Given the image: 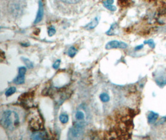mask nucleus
<instances>
[{
	"instance_id": "12",
	"label": "nucleus",
	"mask_w": 166,
	"mask_h": 140,
	"mask_svg": "<svg viewBox=\"0 0 166 140\" xmlns=\"http://www.w3.org/2000/svg\"><path fill=\"white\" fill-rule=\"evenodd\" d=\"M21 59L23 60V61L24 62V64L26 65V67L29 69H32L34 67V64H33L32 62L28 59L27 58H25V57H21Z\"/></svg>"
},
{
	"instance_id": "21",
	"label": "nucleus",
	"mask_w": 166,
	"mask_h": 140,
	"mask_svg": "<svg viewBox=\"0 0 166 140\" xmlns=\"http://www.w3.org/2000/svg\"><path fill=\"white\" fill-rule=\"evenodd\" d=\"M60 62H61V61L60 59L57 60L53 64V66H52L53 68L54 69H58V67H59L60 65Z\"/></svg>"
},
{
	"instance_id": "11",
	"label": "nucleus",
	"mask_w": 166,
	"mask_h": 140,
	"mask_svg": "<svg viewBox=\"0 0 166 140\" xmlns=\"http://www.w3.org/2000/svg\"><path fill=\"white\" fill-rule=\"evenodd\" d=\"M32 138L34 139H43L46 138V134L44 132H39L32 135Z\"/></svg>"
},
{
	"instance_id": "23",
	"label": "nucleus",
	"mask_w": 166,
	"mask_h": 140,
	"mask_svg": "<svg viewBox=\"0 0 166 140\" xmlns=\"http://www.w3.org/2000/svg\"><path fill=\"white\" fill-rule=\"evenodd\" d=\"M142 48H143V45H139V46H138L135 47V50H141Z\"/></svg>"
},
{
	"instance_id": "9",
	"label": "nucleus",
	"mask_w": 166,
	"mask_h": 140,
	"mask_svg": "<svg viewBox=\"0 0 166 140\" xmlns=\"http://www.w3.org/2000/svg\"><path fill=\"white\" fill-rule=\"evenodd\" d=\"M118 31V25L117 23H114L112 25L110 29L106 32L108 36H114L116 35Z\"/></svg>"
},
{
	"instance_id": "4",
	"label": "nucleus",
	"mask_w": 166,
	"mask_h": 140,
	"mask_svg": "<svg viewBox=\"0 0 166 140\" xmlns=\"http://www.w3.org/2000/svg\"><path fill=\"white\" fill-rule=\"evenodd\" d=\"M128 47V44L124 42L118 40H112L106 44L105 49L110 50L112 49H126Z\"/></svg>"
},
{
	"instance_id": "20",
	"label": "nucleus",
	"mask_w": 166,
	"mask_h": 140,
	"mask_svg": "<svg viewBox=\"0 0 166 140\" xmlns=\"http://www.w3.org/2000/svg\"><path fill=\"white\" fill-rule=\"evenodd\" d=\"M55 33H56V30H55V29L53 27H51L49 29V30H48V35L50 37L53 36Z\"/></svg>"
},
{
	"instance_id": "13",
	"label": "nucleus",
	"mask_w": 166,
	"mask_h": 140,
	"mask_svg": "<svg viewBox=\"0 0 166 140\" xmlns=\"http://www.w3.org/2000/svg\"><path fill=\"white\" fill-rule=\"evenodd\" d=\"M77 53V50L76 48H75L74 47H71L68 50L67 54L69 57H74L76 54Z\"/></svg>"
},
{
	"instance_id": "7",
	"label": "nucleus",
	"mask_w": 166,
	"mask_h": 140,
	"mask_svg": "<svg viewBox=\"0 0 166 140\" xmlns=\"http://www.w3.org/2000/svg\"><path fill=\"white\" fill-rule=\"evenodd\" d=\"M44 9L43 3L41 0H40V1H39L38 11V13H37V16L35 19V21L34 22V23L35 24L39 23V22L42 21L43 16H44Z\"/></svg>"
},
{
	"instance_id": "19",
	"label": "nucleus",
	"mask_w": 166,
	"mask_h": 140,
	"mask_svg": "<svg viewBox=\"0 0 166 140\" xmlns=\"http://www.w3.org/2000/svg\"><path fill=\"white\" fill-rule=\"evenodd\" d=\"M144 44H148L151 48H152V49H154V47H155V46H156V44H155L154 40L153 39H149V40H145V41L144 42Z\"/></svg>"
},
{
	"instance_id": "3",
	"label": "nucleus",
	"mask_w": 166,
	"mask_h": 140,
	"mask_svg": "<svg viewBox=\"0 0 166 140\" xmlns=\"http://www.w3.org/2000/svg\"><path fill=\"white\" fill-rule=\"evenodd\" d=\"M84 129V125L75 123L74 125L69 130L68 138L71 139L81 138L83 135Z\"/></svg>"
},
{
	"instance_id": "24",
	"label": "nucleus",
	"mask_w": 166,
	"mask_h": 140,
	"mask_svg": "<svg viewBox=\"0 0 166 140\" xmlns=\"http://www.w3.org/2000/svg\"><path fill=\"white\" fill-rule=\"evenodd\" d=\"M107 3H108L110 5H112L113 2H114V0H106L105 1Z\"/></svg>"
},
{
	"instance_id": "6",
	"label": "nucleus",
	"mask_w": 166,
	"mask_h": 140,
	"mask_svg": "<svg viewBox=\"0 0 166 140\" xmlns=\"http://www.w3.org/2000/svg\"><path fill=\"white\" fill-rule=\"evenodd\" d=\"M26 68L25 67H21L19 69V73L16 77V78L14 79V82L17 85L23 84L24 83L25 80V73H26Z\"/></svg>"
},
{
	"instance_id": "5",
	"label": "nucleus",
	"mask_w": 166,
	"mask_h": 140,
	"mask_svg": "<svg viewBox=\"0 0 166 140\" xmlns=\"http://www.w3.org/2000/svg\"><path fill=\"white\" fill-rule=\"evenodd\" d=\"M155 81L159 86L161 87L166 85V71H161L156 73L155 77Z\"/></svg>"
},
{
	"instance_id": "14",
	"label": "nucleus",
	"mask_w": 166,
	"mask_h": 140,
	"mask_svg": "<svg viewBox=\"0 0 166 140\" xmlns=\"http://www.w3.org/2000/svg\"><path fill=\"white\" fill-rule=\"evenodd\" d=\"M16 92V87H11L9 88L6 91L5 95H6V96L9 97V96H11V95H12L13 94H14Z\"/></svg>"
},
{
	"instance_id": "17",
	"label": "nucleus",
	"mask_w": 166,
	"mask_h": 140,
	"mask_svg": "<svg viewBox=\"0 0 166 140\" xmlns=\"http://www.w3.org/2000/svg\"><path fill=\"white\" fill-rule=\"evenodd\" d=\"M59 120L62 123L65 124L68 122L69 116L67 115H66V114H61L59 116Z\"/></svg>"
},
{
	"instance_id": "15",
	"label": "nucleus",
	"mask_w": 166,
	"mask_h": 140,
	"mask_svg": "<svg viewBox=\"0 0 166 140\" xmlns=\"http://www.w3.org/2000/svg\"><path fill=\"white\" fill-rule=\"evenodd\" d=\"M99 98L101 102H108L110 100V97L109 95L107 94H101L100 95H99Z\"/></svg>"
},
{
	"instance_id": "8",
	"label": "nucleus",
	"mask_w": 166,
	"mask_h": 140,
	"mask_svg": "<svg viewBox=\"0 0 166 140\" xmlns=\"http://www.w3.org/2000/svg\"><path fill=\"white\" fill-rule=\"evenodd\" d=\"M159 117V114L154 112H150L147 115V121L149 124H154L156 123Z\"/></svg>"
},
{
	"instance_id": "18",
	"label": "nucleus",
	"mask_w": 166,
	"mask_h": 140,
	"mask_svg": "<svg viewBox=\"0 0 166 140\" xmlns=\"http://www.w3.org/2000/svg\"><path fill=\"white\" fill-rule=\"evenodd\" d=\"M61 1H62L66 4L69 5H75L77 4L80 1V0H60Z\"/></svg>"
},
{
	"instance_id": "10",
	"label": "nucleus",
	"mask_w": 166,
	"mask_h": 140,
	"mask_svg": "<svg viewBox=\"0 0 166 140\" xmlns=\"http://www.w3.org/2000/svg\"><path fill=\"white\" fill-rule=\"evenodd\" d=\"M99 23V19L98 17H96L95 19L91 21L90 23H88L87 25L85 26V28L87 29V30H90V29H93L95 27L97 26V25Z\"/></svg>"
},
{
	"instance_id": "16",
	"label": "nucleus",
	"mask_w": 166,
	"mask_h": 140,
	"mask_svg": "<svg viewBox=\"0 0 166 140\" xmlns=\"http://www.w3.org/2000/svg\"><path fill=\"white\" fill-rule=\"evenodd\" d=\"M103 6H104L106 9H108L110 11H115L117 9L116 7L115 6L110 5L108 4V3H107L106 1L103 2Z\"/></svg>"
},
{
	"instance_id": "22",
	"label": "nucleus",
	"mask_w": 166,
	"mask_h": 140,
	"mask_svg": "<svg viewBox=\"0 0 166 140\" xmlns=\"http://www.w3.org/2000/svg\"><path fill=\"white\" fill-rule=\"evenodd\" d=\"M165 121H166V117H162V118H161V120L159 121V122H158V123H157V124H159V125L160 123H161V124H162V123L165 122Z\"/></svg>"
},
{
	"instance_id": "2",
	"label": "nucleus",
	"mask_w": 166,
	"mask_h": 140,
	"mask_svg": "<svg viewBox=\"0 0 166 140\" xmlns=\"http://www.w3.org/2000/svg\"><path fill=\"white\" fill-rule=\"evenodd\" d=\"M75 123H78L85 126L90 121V113L86 106L81 105L76 110L75 113Z\"/></svg>"
},
{
	"instance_id": "1",
	"label": "nucleus",
	"mask_w": 166,
	"mask_h": 140,
	"mask_svg": "<svg viewBox=\"0 0 166 140\" xmlns=\"http://www.w3.org/2000/svg\"><path fill=\"white\" fill-rule=\"evenodd\" d=\"M21 123L19 113L15 110H6L1 117V124L6 130H13L19 126Z\"/></svg>"
}]
</instances>
